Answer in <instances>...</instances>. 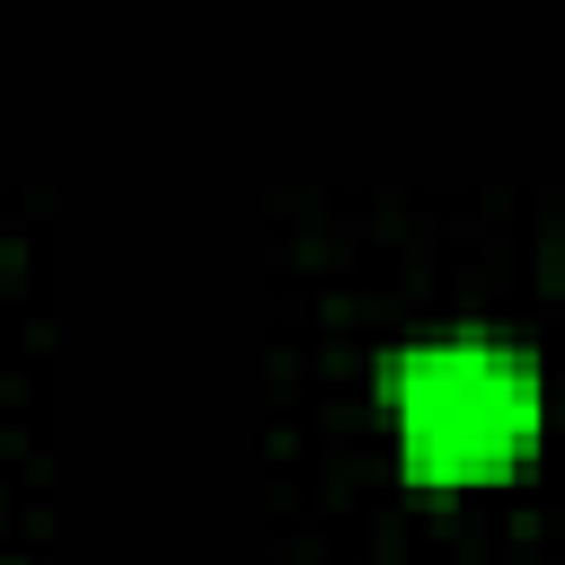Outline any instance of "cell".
I'll return each mask as SVG.
<instances>
[{
    "label": "cell",
    "instance_id": "cell-1",
    "mask_svg": "<svg viewBox=\"0 0 565 565\" xmlns=\"http://www.w3.org/2000/svg\"><path fill=\"white\" fill-rule=\"evenodd\" d=\"M388 415L415 486H486L530 459L547 388L530 353L494 335H441L388 362Z\"/></svg>",
    "mask_w": 565,
    "mask_h": 565
}]
</instances>
